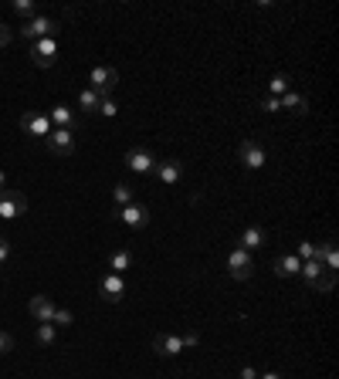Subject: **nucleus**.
Wrapping results in <instances>:
<instances>
[{
  "label": "nucleus",
  "mask_w": 339,
  "mask_h": 379,
  "mask_svg": "<svg viewBox=\"0 0 339 379\" xmlns=\"http://www.w3.org/2000/svg\"><path fill=\"white\" fill-rule=\"evenodd\" d=\"M10 41H14V31H10L7 24H0V47H7Z\"/></svg>",
  "instance_id": "32"
},
{
  "label": "nucleus",
  "mask_w": 339,
  "mask_h": 379,
  "mask_svg": "<svg viewBox=\"0 0 339 379\" xmlns=\"http://www.w3.org/2000/svg\"><path fill=\"white\" fill-rule=\"evenodd\" d=\"M54 34H58V21L41 17V14L21 28V38H28V41H41V38H54Z\"/></svg>",
  "instance_id": "8"
},
{
  "label": "nucleus",
  "mask_w": 339,
  "mask_h": 379,
  "mask_svg": "<svg viewBox=\"0 0 339 379\" xmlns=\"http://www.w3.org/2000/svg\"><path fill=\"white\" fill-rule=\"evenodd\" d=\"M296 257L298 261H319V244H312V241H298Z\"/></svg>",
  "instance_id": "25"
},
{
  "label": "nucleus",
  "mask_w": 339,
  "mask_h": 379,
  "mask_svg": "<svg viewBox=\"0 0 339 379\" xmlns=\"http://www.w3.org/2000/svg\"><path fill=\"white\" fill-rule=\"evenodd\" d=\"M285 91H292V78H289V75H275V78L268 82V95H271V98H282Z\"/></svg>",
  "instance_id": "22"
},
{
  "label": "nucleus",
  "mask_w": 339,
  "mask_h": 379,
  "mask_svg": "<svg viewBox=\"0 0 339 379\" xmlns=\"http://www.w3.org/2000/svg\"><path fill=\"white\" fill-rule=\"evenodd\" d=\"M116 85H119V72H116V68H102V65H99V68L88 72V88H92L95 95H102V98L112 95Z\"/></svg>",
  "instance_id": "3"
},
{
  "label": "nucleus",
  "mask_w": 339,
  "mask_h": 379,
  "mask_svg": "<svg viewBox=\"0 0 339 379\" xmlns=\"http://www.w3.org/2000/svg\"><path fill=\"white\" fill-rule=\"evenodd\" d=\"M129 264H132V254H129V248H119V251H112V257H109V271H116V274L129 271Z\"/></svg>",
  "instance_id": "21"
},
{
  "label": "nucleus",
  "mask_w": 339,
  "mask_h": 379,
  "mask_svg": "<svg viewBox=\"0 0 339 379\" xmlns=\"http://www.w3.org/2000/svg\"><path fill=\"white\" fill-rule=\"evenodd\" d=\"M112 200H116V207H129V204H136V193H132V186L119 183V186L112 190Z\"/></svg>",
  "instance_id": "24"
},
{
  "label": "nucleus",
  "mask_w": 339,
  "mask_h": 379,
  "mask_svg": "<svg viewBox=\"0 0 339 379\" xmlns=\"http://www.w3.org/2000/svg\"><path fill=\"white\" fill-rule=\"evenodd\" d=\"M227 274L234 281H248L254 274V257L248 251H241V248H234V251L227 254Z\"/></svg>",
  "instance_id": "4"
},
{
  "label": "nucleus",
  "mask_w": 339,
  "mask_h": 379,
  "mask_svg": "<svg viewBox=\"0 0 339 379\" xmlns=\"http://www.w3.org/2000/svg\"><path fill=\"white\" fill-rule=\"evenodd\" d=\"M21 126L28 136H34V139H48L51 136V119H48V112H28L24 119H21Z\"/></svg>",
  "instance_id": "13"
},
{
  "label": "nucleus",
  "mask_w": 339,
  "mask_h": 379,
  "mask_svg": "<svg viewBox=\"0 0 339 379\" xmlns=\"http://www.w3.org/2000/svg\"><path fill=\"white\" fill-rule=\"evenodd\" d=\"M14 345H17V338L10 336V332H0V356H7V352H14Z\"/></svg>",
  "instance_id": "30"
},
{
  "label": "nucleus",
  "mask_w": 339,
  "mask_h": 379,
  "mask_svg": "<svg viewBox=\"0 0 339 379\" xmlns=\"http://www.w3.org/2000/svg\"><path fill=\"white\" fill-rule=\"evenodd\" d=\"M99 295L105 298V301H123L126 298V274H116V271H109V274H102V281H99Z\"/></svg>",
  "instance_id": "9"
},
{
  "label": "nucleus",
  "mask_w": 339,
  "mask_h": 379,
  "mask_svg": "<svg viewBox=\"0 0 339 379\" xmlns=\"http://www.w3.org/2000/svg\"><path fill=\"white\" fill-rule=\"evenodd\" d=\"M38 345H54V338H58V329H54V325H51V322H41V325H38Z\"/></svg>",
  "instance_id": "26"
},
{
  "label": "nucleus",
  "mask_w": 339,
  "mask_h": 379,
  "mask_svg": "<svg viewBox=\"0 0 339 379\" xmlns=\"http://www.w3.org/2000/svg\"><path fill=\"white\" fill-rule=\"evenodd\" d=\"M0 190H7V173L0 169Z\"/></svg>",
  "instance_id": "36"
},
{
  "label": "nucleus",
  "mask_w": 339,
  "mask_h": 379,
  "mask_svg": "<svg viewBox=\"0 0 339 379\" xmlns=\"http://www.w3.org/2000/svg\"><path fill=\"white\" fill-rule=\"evenodd\" d=\"M153 176H156L163 186H176V183L183 180V163H180V160H163V163H156Z\"/></svg>",
  "instance_id": "15"
},
{
  "label": "nucleus",
  "mask_w": 339,
  "mask_h": 379,
  "mask_svg": "<svg viewBox=\"0 0 339 379\" xmlns=\"http://www.w3.org/2000/svg\"><path fill=\"white\" fill-rule=\"evenodd\" d=\"M298 278H302V281H305V288H312V292H333V285H336V274H333V271H326L319 261H302Z\"/></svg>",
  "instance_id": "1"
},
{
  "label": "nucleus",
  "mask_w": 339,
  "mask_h": 379,
  "mask_svg": "<svg viewBox=\"0 0 339 379\" xmlns=\"http://www.w3.org/2000/svg\"><path fill=\"white\" fill-rule=\"evenodd\" d=\"M31 61L38 68H51L58 61V41L54 38H41V41H31Z\"/></svg>",
  "instance_id": "10"
},
{
  "label": "nucleus",
  "mask_w": 339,
  "mask_h": 379,
  "mask_svg": "<svg viewBox=\"0 0 339 379\" xmlns=\"http://www.w3.org/2000/svg\"><path fill=\"white\" fill-rule=\"evenodd\" d=\"M319 264H322L326 271H333V274H336L339 254H336V244H333V241H329V244H319Z\"/></svg>",
  "instance_id": "20"
},
{
  "label": "nucleus",
  "mask_w": 339,
  "mask_h": 379,
  "mask_svg": "<svg viewBox=\"0 0 339 379\" xmlns=\"http://www.w3.org/2000/svg\"><path fill=\"white\" fill-rule=\"evenodd\" d=\"M265 160H268V153H265V146H261L258 139H245V142L238 146V163L245 169H261Z\"/></svg>",
  "instance_id": "5"
},
{
  "label": "nucleus",
  "mask_w": 339,
  "mask_h": 379,
  "mask_svg": "<svg viewBox=\"0 0 339 379\" xmlns=\"http://www.w3.org/2000/svg\"><path fill=\"white\" fill-rule=\"evenodd\" d=\"M241 379H258V369H251V366H245V369H241Z\"/></svg>",
  "instance_id": "34"
},
{
  "label": "nucleus",
  "mask_w": 339,
  "mask_h": 379,
  "mask_svg": "<svg viewBox=\"0 0 339 379\" xmlns=\"http://www.w3.org/2000/svg\"><path fill=\"white\" fill-rule=\"evenodd\" d=\"M268 244V230L265 227H258V224H251V227H245L241 230V237H238V248L241 251H258V248H265Z\"/></svg>",
  "instance_id": "14"
},
{
  "label": "nucleus",
  "mask_w": 339,
  "mask_h": 379,
  "mask_svg": "<svg viewBox=\"0 0 339 379\" xmlns=\"http://www.w3.org/2000/svg\"><path fill=\"white\" fill-rule=\"evenodd\" d=\"M258 379H282V373H258Z\"/></svg>",
  "instance_id": "35"
},
{
  "label": "nucleus",
  "mask_w": 339,
  "mask_h": 379,
  "mask_svg": "<svg viewBox=\"0 0 339 379\" xmlns=\"http://www.w3.org/2000/svg\"><path fill=\"white\" fill-rule=\"evenodd\" d=\"M261 109H265V112H278L282 105H278V98H271V95H265V98H261Z\"/></svg>",
  "instance_id": "31"
},
{
  "label": "nucleus",
  "mask_w": 339,
  "mask_h": 379,
  "mask_svg": "<svg viewBox=\"0 0 339 379\" xmlns=\"http://www.w3.org/2000/svg\"><path fill=\"white\" fill-rule=\"evenodd\" d=\"M201 338L197 332H187V336H173V332H163V336L153 338V352L156 356H163V359H173V356H180L183 349H190V345H197Z\"/></svg>",
  "instance_id": "2"
},
{
  "label": "nucleus",
  "mask_w": 339,
  "mask_h": 379,
  "mask_svg": "<svg viewBox=\"0 0 339 379\" xmlns=\"http://www.w3.org/2000/svg\"><path fill=\"white\" fill-rule=\"evenodd\" d=\"M278 105L289 109V112H296V116H305V112H309V98L298 95V91H285V95L278 98Z\"/></svg>",
  "instance_id": "19"
},
{
  "label": "nucleus",
  "mask_w": 339,
  "mask_h": 379,
  "mask_svg": "<svg viewBox=\"0 0 339 379\" xmlns=\"http://www.w3.org/2000/svg\"><path fill=\"white\" fill-rule=\"evenodd\" d=\"M28 308H31V315H34L38 322H51V315H54V308H58V305H54V298H48V295H34V298H31V305H28Z\"/></svg>",
  "instance_id": "17"
},
{
  "label": "nucleus",
  "mask_w": 339,
  "mask_h": 379,
  "mask_svg": "<svg viewBox=\"0 0 339 379\" xmlns=\"http://www.w3.org/2000/svg\"><path fill=\"white\" fill-rule=\"evenodd\" d=\"M7 257H10V244H7V237L0 234V268L7 264Z\"/></svg>",
  "instance_id": "33"
},
{
  "label": "nucleus",
  "mask_w": 339,
  "mask_h": 379,
  "mask_svg": "<svg viewBox=\"0 0 339 379\" xmlns=\"http://www.w3.org/2000/svg\"><path fill=\"white\" fill-rule=\"evenodd\" d=\"M99 112H102L105 119H116V116H119V105H116V98H112V95H105V98L99 102Z\"/></svg>",
  "instance_id": "29"
},
{
  "label": "nucleus",
  "mask_w": 339,
  "mask_h": 379,
  "mask_svg": "<svg viewBox=\"0 0 339 379\" xmlns=\"http://www.w3.org/2000/svg\"><path fill=\"white\" fill-rule=\"evenodd\" d=\"M48 119H51V126L54 129H68V132H75V112H72V105H54V109L48 112Z\"/></svg>",
  "instance_id": "16"
},
{
  "label": "nucleus",
  "mask_w": 339,
  "mask_h": 379,
  "mask_svg": "<svg viewBox=\"0 0 339 379\" xmlns=\"http://www.w3.org/2000/svg\"><path fill=\"white\" fill-rule=\"evenodd\" d=\"M44 142H48V153H54V156H72L75 153V132H68V129H51V136Z\"/></svg>",
  "instance_id": "12"
},
{
  "label": "nucleus",
  "mask_w": 339,
  "mask_h": 379,
  "mask_svg": "<svg viewBox=\"0 0 339 379\" xmlns=\"http://www.w3.org/2000/svg\"><path fill=\"white\" fill-rule=\"evenodd\" d=\"M126 166L132 169V173H139V176H153V169H156V156H153L150 149L136 146V149H129V153H126Z\"/></svg>",
  "instance_id": "11"
},
{
  "label": "nucleus",
  "mask_w": 339,
  "mask_h": 379,
  "mask_svg": "<svg viewBox=\"0 0 339 379\" xmlns=\"http://www.w3.org/2000/svg\"><path fill=\"white\" fill-rule=\"evenodd\" d=\"M116 217L126 224L129 230H143V227H150V220H153V213L146 204H129V207H119Z\"/></svg>",
  "instance_id": "6"
},
{
  "label": "nucleus",
  "mask_w": 339,
  "mask_h": 379,
  "mask_svg": "<svg viewBox=\"0 0 339 379\" xmlns=\"http://www.w3.org/2000/svg\"><path fill=\"white\" fill-rule=\"evenodd\" d=\"M24 210H28V197L21 190H0V217L3 220L24 217Z\"/></svg>",
  "instance_id": "7"
},
{
  "label": "nucleus",
  "mask_w": 339,
  "mask_h": 379,
  "mask_svg": "<svg viewBox=\"0 0 339 379\" xmlns=\"http://www.w3.org/2000/svg\"><path fill=\"white\" fill-rule=\"evenodd\" d=\"M298 271H302V261H298L296 254L275 257V274H278V278H298Z\"/></svg>",
  "instance_id": "18"
},
{
  "label": "nucleus",
  "mask_w": 339,
  "mask_h": 379,
  "mask_svg": "<svg viewBox=\"0 0 339 379\" xmlns=\"http://www.w3.org/2000/svg\"><path fill=\"white\" fill-rule=\"evenodd\" d=\"M75 322V315L68 312V308H54V315H51V325L54 329H65V325H72Z\"/></svg>",
  "instance_id": "28"
},
{
  "label": "nucleus",
  "mask_w": 339,
  "mask_h": 379,
  "mask_svg": "<svg viewBox=\"0 0 339 379\" xmlns=\"http://www.w3.org/2000/svg\"><path fill=\"white\" fill-rule=\"evenodd\" d=\"M99 102H102V95H95L92 88H85L82 95H79V109L82 112H99Z\"/></svg>",
  "instance_id": "23"
},
{
  "label": "nucleus",
  "mask_w": 339,
  "mask_h": 379,
  "mask_svg": "<svg viewBox=\"0 0 339 379\" xmlns=\"http://www.w3.org/2000/svg\"><path fill=\"white\" fill-rule=\"evenodd\" d=\"M14 14L34 21V17H38V3H34V0H14Z\"/></svg>",
  "instance_id": "27"
}]
</instances>
